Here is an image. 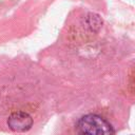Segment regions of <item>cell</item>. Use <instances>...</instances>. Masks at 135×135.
<instances>
[{"mask_svg": "<svg viewBox=\"0 0 135 135\" xmlns=\"http://www.w3.org/2000/svg\"><path fill=\"white\" fill-rule=\"evenodd\" d=\"M75 129L79 134L104 135L115 133L112 124L105 118L97 114H88L82 116L76 122Z\"/></svg>", "mask_w": 135, "mask_h": 135, "instance_id": "6da1fadb", "label": "cell"}, {"mask_svg": "<svg viewBox=\"0 0 135 135\" xmlns=\"http://www.w3.org/2000/svg\"><path fill=\"white\" fill-rule=\"evenodd\" d=\"M7 126L14 132H26L33 127V118L26 112L17 111L8 116Z\"/></svg>", "mask_w": 135, "mask_h": 135, "instance_id": "7a4b0ae2", "label": "cell"}]
</instances>
